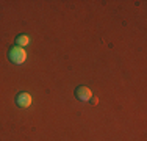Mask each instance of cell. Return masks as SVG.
Returning <instances> with one entry per match:
<instances>
[{
    "mask_svg": "<svg viewBox=\"0 0 147 141\" xmlns=\"http://www.w3.org/2000/svg\"><path fill=\"white\" fill-rule=\"evenodd\" d=\"M8 58H9V61L14 63V64H22V63H25V60H27V52L24 50L22 47L16 45V47H13L11 50H9Z\"/></svg>",
    "mask_w": 147,
    "mask_h": 141,
    "instance_id": "obj_1",
    "label": "cell"
},
{
    "mask_svg": "<svg viewBox=\"0 0 147 141\" xmlns=\"http://www.w3.org/2000/svg\"><path fill=\"white\" fill-rule=\"evenodd\" d=\"M75 97L82 102H89L91 97H92V91L88 86H78L75 89Z\"/></svg>",
    "mask_w": 147,
    "mask_h": 141,
    "instance_id": "obj_2",
    "label": "cell"
},
{
    "mask_svg": "<svg viewBox=\"0 0 147 141\" xmlns=\"http://www.w3.org/2000/svg\"><path fill=\"white\" fill-rule=\"evenodd\" d=\"M16 104H17V107H20V108H28L30 105H31V96L28 93H20V94H17V97H16Z\"/></svg>",
    "mask_w": 147,
    "mask_h": 141,
    "instance_id": "obj_3",
    "label": "cell"
},
{
    "mask_svg": "<svg viewBox=\"0 0 147 141\" xmlns=\"http://www.w3.org/2000/svg\"><path fill=\"white\" fill-rule=\"evenodd\" d=\"M16 42H17L19 47H24V45H28L30 44V38L27 36V35H20V36H17Z\"/></svg>",
    "mask_w": 147,
    "mask_h": 141,
    "instance_id": "obj_4",
    "label": "cell"
},
{
    "mask_svg": "<svg viewBox=\"0 0 147 141\" xmlns=\"http://www.w3.org/2000/svg\"><path fill=\"white\" fill-rule=\"evenodd\" d=\"M97 104V97H91V105H96Z\"/></svg>",
    "mask_w": 147,
    "mask_h": 141,
    "instance_id": "obj_5",
    "label": "cell"
}]
</instances>
